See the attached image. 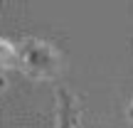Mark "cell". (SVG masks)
Returning a JSON list of instances; mask_svg holds the SVG:
<instances>
[{"instance_id": "2", "label": "cell", "mask_w": 133, "mask_h": 128, "mask_svg": "<svg viewBox=\"0 0 133 128\" xmlns=\"http://www.w3.org/2000/svg\"><path fill=\"white\" fill-rule=\"evenodd\" d=\"M79 123V106L71 91L57 89V128H76Z\"/></svg>"}, {"instance_id": "5", "label": "cell", "mask_w": 133, "mask_h": 128, "mask_svg": "<svg viewBox=\"0 0 133 128\" xmlns=\"http://www.w3.org/2000/svg\"><path fill=\"white\" fill-rule=\"evenodd\" d=\"M5 84H8V79H5V74H3V71H0V91L5 89Z\"/></svg>"}, {"instance_id": "1", "label": "cell", "mask_w": 133, "mask_h": 128, "mask_svg": "<svg viewBox=\"0 0 133 128\" xmlns=\"http://www.w3.org/2000/svg\"><path fill=\"white\" fill-rule=\"evenodd\" d=\"M17 52H20L17 69L25 76L37 79V81H49L59 74L62 57H59L54 44L44 42V39H37V37H25L17 44Z\"/></svg>"}, {"instance_id": "3", "label": "cell", "mask_w": 133, "mask_h": 128, "mask_svg": "<svg viewBox=\"0 0 133 128\" xmlns=\"http://www.w3.org/2000/svg\"><path fill=\"white\" fill-rule=\"evenodd\" d=\"M17 44H12L10 39L0 37V71H8V69H17Z\"/></svg>"}, {"instance_id": "4", "label": "cell", "mask_w": 133, "mask_h": 128, "mask_svg": "<svg viewBox=\"0 0 133 128\" xmlns=\"http://www.w3.org/2000/svg\"><path fill=\"white\" fill-rule=\"evenodd\" d=\"M126 118L133 121V101H131V106H128V111H126Z\"/></svg>"}]
</instances>
